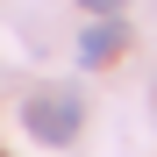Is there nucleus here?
Wrapping results in <instances>:
<instances>
[{"mask_svg":"<svg viewBox=\"0 0 157 157\" xmlns=\"http://www.w3.org/2000/svg\"><path fill=\"white\" fill-rule=\"evenodd\" d=\"M78 121H86V100H78L71 86H43V93L21 100V128H29L43 150H64L78 136Z\"/></svg>","mask_w":157,"mask_h":157,"instance_id":"1","label":"nucleus"},{"mask_svg":"<svg viewBox=\"0 0 157 157\" xmlns=\"http://www.w3.org/2000/svg\"><path fill=\"white\" fill-rule=\"evenodd\" d=\"M78 7H86V14H121L128 0H78Z\"/></svg>","mask_w":157,"mask_h":157,"instance_id":"3","label":"nucleus"},{"mask_svg":"<svg viewBox=\"0 0 157 157\" xmlns=\"http://www.w3.org/2000/svg\"><path fill=\"white\" fill-rule=\"evenodd\" d=\"M121 43H128V21L121 14H93L78 29V64H107V57H121Z\"/></svg>","mask_w":157,"mask_h":157,"instance_id":"2","label":"nucleus"}]
</instances>
